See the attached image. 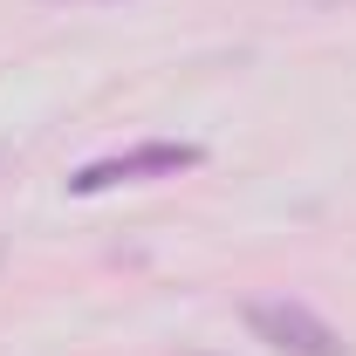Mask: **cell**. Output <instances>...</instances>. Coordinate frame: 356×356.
I'll return each mask as SVG.
<instances>
[{"label":"cell","mask_w":356,"mask_h":356,"mask_svg":"<svg viewBox=\"0 0 356 356\" xmlns=\"http://www.w3.org/2000/svg\"><path fill=\"white\" fill-rule=\"evenodd\" d=\"M206 151L199 144H137V151H117V158H96V165H83V172L69 178V192H110V185H124V178H178L192 172Z\"/></svg>","instance_id":"cell-2"},{"label":"cell","mask_w":356,"mask_h":356,"mask_svg":"<svg viewBox=\"0 0 356 356\" xmlns=\"http://www.w3.org/2000/svg\"><path fill=\"white\" fill-rule=\"evenodd\" d=\"M315 7H356V0H315Z\"/></svg>","instance_id":"cell-3"},{"label":"cell","mask_w":356,"mask_h":356,"mask_svg":"<svg viewBox=\"0 0 356 356\" xmlns=\"http://www.w3.org/2000/svg\"><path fill=\"white\" fill-rule=\"evenodd\" d=\"M185 356H206V350H185Z\"/></svg>","instance_id":"cell-4"},{"label":"cell","mask_w":356,"mask_h":356,"mask_svg":"<svg viewBox=\"0 0 356 356\" xmlns=\"http://www.w3.org/2000/svg\"><path fill=\"white\" fill-rule=\"evenodd\" d=\"M247 329L281 356H350L343 329H329L309 302H247Z\"/></svg>","instance_id":"cell-1"}]
</instances>
